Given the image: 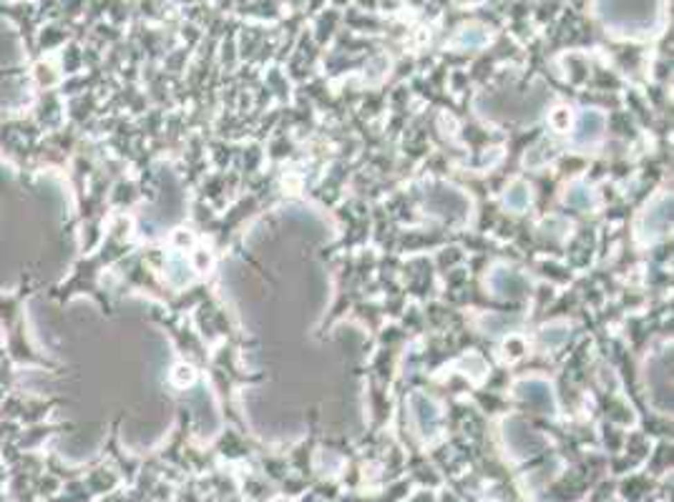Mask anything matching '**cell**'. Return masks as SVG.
I'll use <instances>...</instances> for the list:
<instances>
[{
  "label": "cell",
  "instance_id": "cell-1",
  "mask_svg": "<svg viewBox=\"0 0 674 502\" xmlns=\"http://www.w3.org/2000/svg\"><path fill=\"white\" fill-rule=\"evenodd\" d=\"M601 128H604V118L597 110H586L581 116V124H579V136L584 141H594V138L601 136Z\"/></svg>",
  "mask_w": 674,
  "mask_h": 502
}]
</instances>
